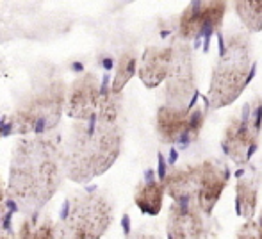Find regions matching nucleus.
Returning a JSON list of instances; mask_svg holds the SVG:
<instances>
[{"label": "nucleus", "instance_id": "nucleus-1", "mask_svg": "<svg viewBox=\"0 0 262 239\" xmlns=\"http://www.w3.org/2000/svg\"><path fill=\"white\" fill-rule=\"evenodd\" d=\"M118 111L120 95L109 90L97 116L73 123L62 148L64 171L73 182H90L105 173L118 159L121 150Z\"/></svg>", "mask_w": 262, "mask_h": 239}, {"label": "nucleus", "instance_id": "nucleus-2", "mask_svg": "<svg viewBox=\"0 0 262 239\" xmlns=\"http://www.w3.org/2000/svg\"><path fill=\"white\" fill-rule=\"evenodd\" d=\"M62 168L59 139L52 136L20 139L11 157L9 197L31 214L39 211L57 191Z\"/></svg>", "mask_w": 262, "mask_h": 239}, {"label": "nucleus", "instance_id": "nucleus-3", "mask_svg": "<svg viewBox=\"0 0 262 239\" xmlns=\"http://www.w3.org/2000/svg\"><path fill=\"white\" fill-rule=\"evenodd\" d=\"M230 180V168L223 159L209 157L198 164L173 168L164 177L166 193L175 204H196L210 216Z\"/></svg>", "mask_w": 262, "mask_h": 239}, {"label": "nucleus", "instance_id": "nucleus-4", "mask_svg": "<svg viewBox=\"0 0 262 239\" xmlns=\"http://www.w3.org/2000/svg\"><path fill=\"white\" fill-rule=\"evenodd\" d=\"M253 73L252 41L245 32L228 34L220 45V56L214 62L209 86V104L221 109L234 104L246 90Z\"/></svg>", "mask_w": 262, "mask_h": 239}, {"label": "nucleus", "instance_id": "nucleus-5", "mask_svg": "<svg viewBox=\"0 0 262 239\" xmlns=\"http://www.w3.org/2000/svg\"><path fill=\"white\" fill-rule=\"evenodd\" d=\"M66 104L64 82L57 77L43 80L9 116L13 134H43L57 125Z\"/></svg>", "mask_w": 262, "mask_h": 239}, {"label": "nucleus", "instance_id": "nucleus-6", "mask_svg": "<svg viewBox=\"0 0 262 239\" xmlns=\"http://www.w3.org/2000/svg\"><path fill=\"white\" fill-rule=\"evenodd\" d=\"M113 223V207L98 193H77L64 205L55 239H100Z\"/></svg>", "mask_w": 262, "mask_h": 239}, {"label": "nucleus", "instance_id": "nucleus-7", "mask_svg": "<svg viewBox=\"0 0 262 239\" xmlns=\"http://www.w3.org/2000/svg\"><path fill=\"white\" fill-rule=\"evenodd\" d=\"M262 128V100L259 97L245 104L241 111L232 116L221 139V148L235 166H248L259 146Z\"/></svg>", "mask_w": 262, "mask_h": 239}, {"label": "nucleus", "instance_id": "nucleus-8", "mask_svg": "<svg viewBox=\"0 0 262 239\" xmlns=\"http://www.w3.org/2000/svg\"><path fill=\"white\" fill-rule=\"evenodd\" d=\"M196 93L193 50L186 41L173 45V64L166 79V105L177 109H189L191 98Z\"/></svg>", "mask_w": 262, "mask_h": 239}, {"label": "nucleus", "instance_id": "nucleus-9", "mask_svg": "<svg viewBox=\"0 0 262 239\" xmlns=\"http://www.w3.org/2000/svg\"><path fill=\"white\" fill-rule=\"evenodd\" d=\"M196 204H173L168 212V239H217L216 225Z\"/></svg>", "mask_w": 262, "mask_h": 239}, {"label": "nucleus", "instance_id": "nucleus-10", "mask_svg": "<svg viewBox=\"0 0 262 239\" xmlns=\"http://www.w3.org/2000/svg\"><path fill=\"white\" fill-rule=\"evenodd\" d=\"M225 11H227V4L221 0L191 2L179 18L180 41L187 43L191 39H198L217 31L223 24Z\"/></svg>", "mask_w": 262, "mask_h": 239}, {"label": "nucleus", "instance_id": "nucleus-11", "mask_svg": "<svg viewBox=\"0 0 262 239\" xmlns=\"http://www.w3.org/2000/svg\"><path fill=\"white\" fill-rule=\"evenodd\" d=\"M111 90V88H109ZM109 90H102L97 75L84 73L72 84L66 98V113L70 118L82 121L97 116L102 111L104 98Z\"/></svg>", "mask_w": 262, "mask_h": 239}, {"label": "nucleus", "instance_id": "nucleus-12", "mask_svg": "<svg viewBox=\"0 0 262 239\" xmlns=\"http://www.w3.org/2000/svg\"><path fill=\"white\" fill-rule=\"evenodd\" d=\"M173 64V45L171 47H148L139 62V79L146 88H157L169 75Z\"/></svg>", "mask_w": 262, "mask_h": 239}, {"label": "nucleus", "instance_id": "nucleus-13", "mask_svg": "<svg viewBox=\"0 0 262 239\" xmlns=\"http://www.w3.org/2000/svg\"><path fill=\"white\" fill-rule=\"evenodd\" d=\"M260 173L255 166L248 164L235 182V211L245 222H252L259 205Z\"/></svg>", "mask_w": 262, "mask_h": 239}, {"label": "nucleus", "instance_id": "nucleus-14", "mask_svg": "<svg viewBox=\"0 0 262 239\" xmlns=\"http://www.w3.org/2000/svg\"><path fill=\"white\" fill-rule=\"evenodd\" d=\"M191 109H177L169 105L159 107L156 116V128L159 139L166 145H175V143L186 139L187 127H189Z\"/></svg>", "mask_w": 262, "mask_h": 239}, {"label": "nucleus", "instance_id": "nucleus-15", "mask_svg": "<svg viewBox=\"0 0 262 239\" xmlns=\"http://www.w3.org/2000/svg\"><path fill=\"white\" fill-rule=\"evenodd\" d=\"M166 187L162 180H146L136 187L134 204L139 207L143 214L157 216L162 209Z\"/></svg>", "mask_w": 262, "mask_h": 239}, {"label": "nucleus", "instance_id": "nucleus-16", "mask_svg": "<svg viewBox=\"0 0 262 239\" xmlns=\"http://www.w3.org/2000/svg\"><path fill=\"white\" fill-rule=\"evenodd\" d=\"M241 24L250 32L262 31V0H239L234 2Z\"/></svg>", "mask_w": 262, "mask_h": 239}, {"label": "nucleus", "instance_id": "nucleus-17", "mask_svg": "<svg viewBox=\"0 0 262 239\" xmlns=\"http://www.w3.org/2000/svg\"><path fill=\"white\" fill-rule=\"evenodd\" d=\"M136 68H138V59L132 52H123L118 59L116 64V73H114V79L111 82V91L114 95H120L121 90L128 84V80L134 77Z\"/></svg>", "mask_w": 262, "mask_h": 239}, {"label": "nucleus", "instance_id": "nucleus-18", "mask_svg": "<svg viewBox=\"0 0 262 239\" xmlns=\"http://www.w3.org/2000/svg\"><path fill=\"white\" fill-rule=\"evenodd\" d=\"M18 239H55V227L49 218L24 220L18 230Z\"/></svg>", "mask_w": 262, "mask_h": 239}, {"label": "nucleus", "instance_id": "nucleus-19", "mask_svg": "<svg viewBox=\"0 0 262 239\" xmlns=\"http://www.w3.org/2000/svg\"><path fill=\"white\" fill-rule=\"evenodd\" d=\"M9 200L11 197H7L2 179H0V229L4 230H9V220L13 214V209H9Z\"/></svg>", "mask_w": 262, "mask_h": 239}, {"label": "nucleus", "instance_id": "nucleus-20", "mask_svg": "<svg viewBox=\"0 0 262 239\" xmlns=\"http://www.w3.org/2000/svg\"><path fill=\"white\" fill-rule=\"evenodd\" d=\"M237 239H260L259 236V225H257V222H246L245 225L241 227V229L237 230Z\"/></svg>", "mask_w": 262, "mask_h": 239}, {"label": "nucleus", "instance_id": "nucleus-21", "mask_svg": "<svg viewBox=\"0 0 262 239\" xmlns=\"http://www.w3.org/2000/svg\"><path fill=\"white\" fill-rule=\"evenodd\" d=\"M130 239H157V237H156V236H152V234L138 232V234H134V236H130Z\"/></svg>", "mask_w": 262, "mask_h": 239}, {"label": "nucleus", "instance_id": "nucleus-22", "mask_svg": "<svg viewBox=\"0 0 262 239\" xmlns=\"http://www.w3.org/2000/svg\"><path fill=\"white\" fill-rule=\"evenodd\" d=\"M0 239H18V237H14L13 234L9 232V230H4V229H0Z\"/></svg>", "mask_w": 262, "mask_h": 239}, {"label": "nucleus", "instance_id": "nucleus-23", "mask_svg": "<svg viewBox=\"0 0 262 239\" xmlns=\"http://www.w3.org/2000/svg\"><path fill=\"white\" fill-rule=\"evenodd\" d=\"M257 225H259V236L262 239V209H260V216H259V220H257Z\"/></svg>", "mask_w": 262, "mask_h": 239}]
</instances>
